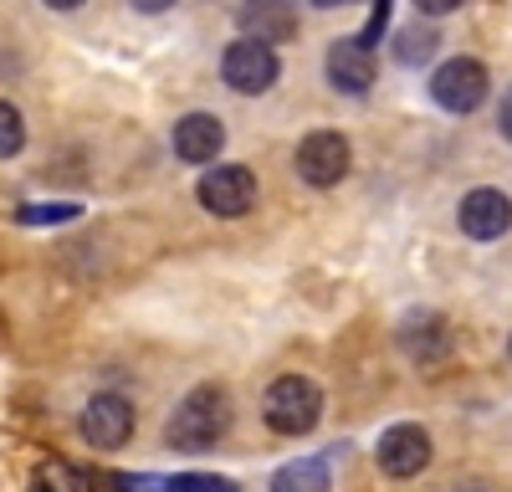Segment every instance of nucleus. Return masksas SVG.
<instances>
[{
    "label": "nucleus",
    "instance_id": "9b49d317",
    "mask_svg": "<svg viewBox=\"0 0 512 492\" xmlns=\"http://www.w3.org/2000/svg\"><path fill=\"white\" fill-rule=\"evenodd\" d=\"M169 144H175V154L185 164H210L226 149V123L216 113H185L175 123V134H169Z\"/></svg>",
    "mask_w": 512,
    "mask_h": 492
},
{
    "label": "nucleus",
    "instance_id": "a211bd4d",
    "mask_svg": "<svg viewBox=\"0 0 512 492\" xmlns=\"http://www.w3.org/2000/svg\"><path fill=\"white\" fill-rule=\"evenodd\" d=\"M21 149H26V118H21L16 103L0 98V159H11V154H21Z\"/></svg>",
    "mask_w": 512,
    "mask_h": 492
},
{
    "label": "nucleus",
    "instance_id": "4468645a",
    "mask_svg": "<svg viewBox=\"0 0 512 492\" xmlns=\"http://www.w3.org/2000/svg\"><path fill=\"white\" fill-rule=\"evenodd\" d=\"M267 492H333L328 462L323 457H297V462H287V467L272 472V487Z\"/></svg>",
    "mask_w": 512,
    "mask_h": 492
},
{
    "label": "nucleus",
    "instance_id": "aec40b11",
    "mask_svg": "<svg viewBox=\"0 0 512 492\" xmlns=\"http://www.w3.org/2000/svg\"><path fill=\"white\" fill-rule=\"evenodd\" d=\"M390 11H395V0H374V6H369V21H364V31H359L364 47H379V36L390 31Z\"/></svg>",
    "mask_w": 512,
    "mask_h": 492
},
{
    "label": "nucleus",
    "instance_id": "f3484780",
    "mask_svg": "<svg viewBox=\"0 0 512 492\" xmlns=\"http://www.w3.org/2000/svg\"><path fill=\"white\" fill-rule=\"evenodd\" d=\"M82 216V205L77 200H52V205H21L16 221L21 226H72Z\"/></svg>",
    "mask_w": 512,
    "mask_h": 492
},
{
    "label": "nucleus",
    "instance_id": "39448f33",
    "mask_svg": "<svg viewBox=\"0 0 512 492\" xmlns=\"http://www.w3.org/2000/svg\"><path fill=\"white\" fill-rule=\"evenodd\" d=\"M487 93H492V82L477 57H451L431 72V98L446 113H477L487 103Z\"/></svg>",
    "mask_w": 512,
    "mask_h": 492
},
{
    "label": "nucleus",
    "instance_id": "1a4fd4ad",
    "mask_svg": "<svg viewBox=\"0 0 512 492\" xmlns=\"http://www.w3.org/2000/svg\"><path fill=\"white\" fill-rule=\"evenodd\" d=\"M456 221H461V236H472V241H502L512 231V195L492 185L466 190L456 205Z\"/></svg>",
    "mask_w": 512,
    "mask_h": 492
},
{
    "label": "nucleus",
    "instance_id": "6e6552de",
    "mask_svg": "<svg viewBox=\"0 0 512 492\" xmlns=\"http://www.w3.org/2000/svg\"><path fill=\"white\" fill-rule=\"evenodd\" d=\"M77 431L82 441H88L93 451H118L128 436H134V405H128L123 395H93L88 405H82V416H77Z\"/></svg>",
    "mask_w": 512,
    "mask_h": 492
},
{
    "label": "nucleus",
    "instance_id": "393cba45",
    "mask_svg": "<svg viewBox=\"0 0 512 492\" xmlns=\"http://www.w3.org/2000/svg\"><path fill=\"white\" fill-rule=\"evenodd\" d=\"M451 492H487V487H482V482H456Z\"/></svg>",
    "mask_w": 512,
    "mask_h": 492
},
{
    "label": "nucleus",
    "instance_id": "f8f14e48",
    "mask_svg": "<svg viewBox=\"0 0 512 492\" xmlns=\"http://www.w3.org/2000/svg\"><path fill=\"white\" fill-rule=\"evenodd\" d=\"M400 349L415 364H441L451 354V323L441 313H410L400 323Z\"/></svg>",
    "mask_w": 512,
    "mask_h": 492
},
{
    "label": "nucleus",
    "instance_id": "ddd939ff",
    "mask_svg": "<svg viewBox=\"0 0 512 492\" xmlns=\"http://www.w3.org/2000/svg\"><path fill=\"white\" fill-rule=\"evenodd\" d=\"M241 36H256V41H287L297 31V0H241Z\"/></svg>",
    "mask_w": 512,
    "mask_h": 492
},
{
    "label": "nucleus",
    "instance_id": "a878e982",
    "mask_svg": "<svg viewBox=\"0 0 512 492\" xmlns=\"http://www.w3.org/2000/svg\"><path fill=\"white\" fill-rule=\"evenodd\" d=\"M308 6H318V11H333V6H344V0H308Z\"/></svg>",
    "mask_w": 512,
    "mask_h": 492
},
{
    "label": "nucleus",
    "instance_id": "0eeeda50",
    "mask_svg": "<svg viewBox=\"0 0 512 492\" xmlns=\"http://www.w3.org/2000/svg\"><path fill=\"white\" fill-rule=\"evenodd\" d=\"M374 462H379V472H384V477L410 482V477H420L425 467H431V436H425V426L400 421V426H390V431L379 436Z\"/></svg>",
    "mask_w": 512,
    "mask_h": 492
},
{
    "label": "nucleus",
    "instance_id": "412c9836",
    "mask_svg": "<svg viewBox=\"0 0 512 492\" xmlns=\"http://www.w3.org/2000/svg\"><path fill=\"white\" fill-rule=\"evenodd\" d=\"M415 11H420V16H431V21H441V16L461 11V0H415Z\"/></svg>",
    "mask_w": 512,
    "mask_h": 492
},
{
    "label": "nucleus",
    "instance_id": "9d476101",
    "mask_svg": "<svg viewBox=\"0 0 512 492\" xmlns=\"http://www.w3.org/2000/svg\"><path fill=\"white\" fill-rule=\"evenodd\" d=\"M323 72L333 82V93L364 98L374 88V47H364L359 36H338L328 47V57H323Z\"/></svg>",
    "mask_w": 512,
    "mask_h": 492
},
{
    "label": "nucleus",
    "instance_id": "423d86ee",
    "mask_svg": "<svg viewBox=\"0 0 512 492\" xmlns=\"http://www.w3.org/2000/svg\"><path fill=\"white\" fill-rule=\"evenodd\" d=\"M349 139L338 129H313L303 144H297V175H303V185L313 190H333L338 180L349 175Z\"/></svg>",
    "mask_w": 512,
    "mask_h": 492
},
{
    "label": "nucleus",
    "instance_id": "20e7f679",
    "mask_svg": "<svg viewBox=\"0 0 512 492\" xmlns=\"http://www.w3.org/2000/svg\"><path fill=\"white\" fill-rule=\"evenodd\" d=\"M195 200L205 205L216 221H241L256 205V175L246 164H210L195 185Z\"/></svg>",
    "mask_w": 512,
    "mask_h": 492
},
{
    "label": "nucleus",
    "instance_id": "5701e85b",
    "mask_svg": "<svg viewBox=\"0 0 512 492\" xmlns=\"http://www.w3.org/2000/svg\"><path fill=\"white\" fill-rule=\"evenodd\" d=\"M128 6H134L139 16H164L169 6H175V0H128Z\"/></svg>",
    "mask_w": 512,
    "mask_h": 492
},
{
    "label": "nucleus",
    "instance_id": "7ed1b4c3",
    "mask_svg": "<svg viewBox=\"0 0 512 492\" xmlns=\"http://www.w3.org/2000/svg\"><path fill=\"white\" fill-rule=\"evenodd\" d=\"M221 77L226 88L241 93V98H262L272 82L282 77V62L272 52V41H256V36H236L226 57H221Z\"/></svg>",
    "mask_w": 512,
    "mask_h": 492
},
{
    "label": "nucleus",
    "instance_id": "f257e3e1",
    "mask_svg": "<svg viewBox=\"0 0 512 492\" xmlns=\"http://www.w3.org/2000/svg\"><path fill=\"white\" fill-rule=\"evenodd\" d=\"M231 431V395L221 385H195L164 426V441L175 451H210Z\"/></svg>",
    "mask_w": 512,
    "mask_h": 492
},
{
    "label": "nucleus",
    "instance_id": "2eb2a0df",
    "mask_svg": "<svg viewBox=\"0 0 512 492\" xmlns=\"http://www.w3.org/2000/svg\"><path fill=\"white\" fill-rule=\"evenodd\" d=\"M31 492H93V482L72 462H41L36 477H31Z\"/></svg>",
    "mask_w": 512,
    "mask_h": 492
},
{
    "label": "nucleus",
    "instance_id": "dca6fc26",
    "mask_svg": "<svg viewBox=\"0 0 512 492\" xmlns=\"http://www.w3.org/2000/svg\"><path fill=\"white\" fill-rule=\"evenodd\" d=\"M395 52L405 67H420V62H431L436 57V26H405L395 36Z\"/></svg>",
    "mask_w": 512,
    "mask_h": 492
},
{
    "label": "nucleus",
    "instance_id": "6ab92c4d",
    "mask_svg": "<svg viewBox=\"0 0 512 492\" xmlns=\"http://www.w3.org/2000/svg\"><path fill=\"white\" fill-rule=\"evenodd\" d=\"M164 492H241L231 477H210V472H180V477H169Z\"/></svg>",
    "mask_w": 512,
    "mask_h": 492
},
{
    "label": "nucleus",
    "instance_id": "4be33fe9",
    "mask_svg": "<svg viewBox=\"0 0 512 492\" xmlns=\"http://www.w3.org/2000/svg\"><path fill=\"white\" fill-rule=\"evenodd\" d=\"M497 134L512 144V88L502 93V108H497Z\"/></svg>",
    "mask_w": 512,
    "mask_h": 492
},
{
    "label": "nucleus",
    "instance_id": "bb28decb",
    "mask_svg": "<svg viewBox=\"0 0 512 492\" xmlns=\"http://www.w3.org/2000/svg\"><path fill=\"white\" fill-rule=\"evenodd\" d=\"M507 354H512V339H507Z\"/></svg>",
    "mask_w": 512,
    "mask_h": 492
},
{
    "label": "nucleus",
    "instance_id": "b1692460",
    "mask_svg": "<svg viewBox=\"0 0 512 492\" xmlns=\"http://www.w3.org/2000/svg\"><path fill=\"white\" fill-rule=\"evenodd\" d=\"M41 6H52V11H77L82 0H41Z\"/></svg>",
    "mask_w": 512,
    "mask_h": 492
},
{
    "label": "nucleus",
    "instance_id": "f03ea898",
    "mask_svg": "<svg viewBox=\"0 0 512 492\" xmlns=\"http://www.w3.org/2000/svg\"><path fill=\"white\" fill-rule=\"evenodd\" d=\"M262 421L277 436H308L323 421V390L308 375H282L262 395Z\"/></svg>",
    "mask_w": 512,
    "mask_h": 492
}]
</instances>
